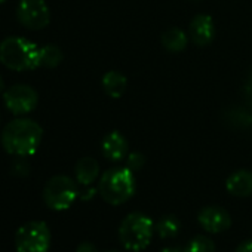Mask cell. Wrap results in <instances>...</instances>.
Returning a JSON list of instances; mask_svg holds the SVG:
<instances>
[{
	"mask_svg": "<svg viewBox=\"0 0 252 252\" xmlns=\"http://www.w3.org/2000/svg\"><path fill=\"white\" fill-rule=\"evenodd\" d=\"M234 252H252V240H245L242 242L236 249Z\"/></svg>",
	"mask_w": 252,
	"mask_h": 252,
	"instance_id": "obj_22",
	"label": "cell"
},
{
	"mask_svg": "<svg viewBox=\"0 0 252 252\" xmlns=\"http://www.w3.org/2000/svg\"><path fill=\"white\" fill-rule=\"evenodd\" d=\"M187 43L189 37L181 29L171 27L162 34V45L169 52H181L187 48Z\"/></svg>",
	"mask_w": 252,
	"mask_h": 252,
	"instance_id": "obj_14",
	"label": "cell"
},
{
	"mask_svg": "<svg viewBox=\"0 0 252 252\" xmlns=\"http://www.w3.org/2000/svg\"><path fill=\"white\" fill-rule=\"evenodd\" d=\"M189 34L190 39L197 45V46H206L214 40L215 36V24L214 20L209 15H196L189 27Z\"/></svg>",
	"mask_w": 252,
	"mask_h": 252,
	"instance_id": "obj_10",
	"label": "cell"
},
{
	"mask_svg": "<svg viewBox=\"0 0 252 252\" xmlns=\"http://www.w3.org/2000/svg\"><path fill=\"white\" fill-rule=\"evenodd\" d=\"M126 85H128V80L119 71H108L102 77L104 91L111 98H120L126 89Z\"/></svg>",
	"mask_w": 252,
	"mask_h": 252,
	"instance_id": "obj_15",
	"label": "cell"
},
{
	"mask_svg": "<svg viewBox=\"0 0 252 252\" xmlns=\"http://www.w3.org/2000/svg\"><path fill=\"white\" fill-rule=\"evenodd\" d=\"M17 17L29 30H42L51 23V11L45 0H21L17 8Z\"/></svg>",
	"mask_w": 252,
	"mask_h": 252,
	"instance_id": "obj_8",
	"label": "cell"
},
{
	"mask_svg": "<svg viewBox=\"0 0 252 252\" xmlns=\"http://www.w3.org/2000/svg\"><path fill=\"white\" fill-rule=\"evenodd\" d=\"M76 252H98L96 246L91 242H82L77 248H76Z\"/></svg>",
	"mask_w": 252,
	"mask_h": 252,
	"instance_id": "obj_21",
	"label": "cell"
},
{
	"mask_svg": "<svg viewBox=\"0 0 252 252\" xmlns=\"http://www.w3.org/2000/svg\"><path fill=\"white\" fill-rule=\"evenodd\" d=\"M6 2V0H0V5H2V3H5Z\"/></svg>",
	"mask_w": 252,
	"mask_h": 252,
	"instance_id": "obj_25",
	"label": "cell"
},
{
	"mask_svg": "<svg viewBox=\"0 0 252 252\" xmlns=\"http://www.w3.org/2000/svg\"><path fill=\"white\" fill-rule=\"evenodd\" d=\"M0 61L14 71H30L40 67V48L24 37H8L0 43Z\"/></svg>",
	"mask_w": 252,
	"mask_h": 252,
	"instance_id": "obj_2",
	"label": "cell"
},
{
	"mask_svg": "<svg viewBox=\"0 0 252 252\" xmlns=\"http://www.w3.org/2000/svg\"><path fill=\"white\" fill-rule=\"evenodd\" d=\"M144 162H146L144 156H143L141 153H138V152L131 153V155L128 156V168H129L132 172H134V171H140V169L144 166Z\"/></svg>",
	"mask_w": 252,
	"mask_h": 252,
	"instance_id": "obj_20",
	"label": "cell"
},
{
	"mask_svg": "<svg viewBox=\"0 0 252 252\" xmlns=\"http://www.w3.org/2000/svg\"><path fill=\"white\" fill-rule=\"evenodd\" d=\"M160 252H184V249L177 248V246H168V248H163Z\"/></svg>",
	"mask_w": 252,
	"mask_h": 252,
	"instance_id": "obj_23",
	"label": "cell"
},
{
	"mask_svg": "<svg viewBox=\"0 0 252 252\" xmlns=\"http://www.w3.org/2000/svg\"><path fill=\"white\" fill-rule=\"evenodd\" d=\"M74 174H76V180L79 184L88 187L91 186L99 174V165L94 158H82L74 168Z\"/></svg>",
	"mask_w": 252,
	"mask_h": 252,
	"instance_id": "obj_13",
	"label": "cell"
},
{
	"mask_svg": "<svg viewBox=\"0 0 252 252\" xmlns=\"http://www.w3.org/2000/svg\"><path fill=\"white\" fill-rule=\"evenodd\" d=\"M184 252H215V245L206 236H196L187 243Z\"/></svg>",
	"mask_w": 252,
	"mask_h": 252,
	"instance_id": "obj_18",
	"label": "cell"
},
{
	"mask_svg": "<svg viewBox=\"0 0 252 252\" xmlns=\"http://www.w3.org/2000/svg\"><path fill=\"white\" fill-rule=\"evenodd\" d=\"M6 108L14 114H27L39 104V94L34 88L18 83L8 88L3 94Z\"/></svg>",
	"mask_w": 252,
	"mask_h": 252,
	"instance_id": "obj_7",
	"label": "cell"
},
{
	"mask_svg": "<svg viewBox=\"0 0 252 252\" xmlns=\"http://www.w3.org/2000/svg\"><path fill=\"white\" fill-rule=\"evenodd\" d=\"M101 150L105 159L111 162H119L128 155L129 147H128V141H126V138L120 132L113 131L108 135H105V138L102 140Z\"/></svg>",
	"mask_w": 252,
	"mask_h": 252,
	"instance_id": "obj_11",
	"label": "cell"
},
{
	"mask_svg": "<svg viewBox=\"0 0 252 252\" xmlns=\"http://www.w3.org/2000/svg\"><path fill=\"white\" fill-rule=\"evenodd\" d=\"M43 137L42 126L27 117L11 120L2 132L5 152L17 158H27L36 153Z\"/></svg>",
	"mask_w": 252,
	"mask_h": 252,
	"instance_id": "obj_1",
	"label": "cell"
},
{
	"mask_svg": "<svg viewBox=\"0 0 252 252\" xmlns=\"http://www.w3.org/2000/svg\"><path fill=\"white\" fill-rule=\"evenodd\" d=\"M227 191L234 197H248L252 194V172L240 169L233 172L225 181Z\"/></svg>",
	"mask_w": 252,
	"mask_h": 252,
	"instance_id": "obj_12",
	"label": "cell"
},
{
	"mask_svg": "<svg viewBox=\"0 0 252 252\" xmlns=\"http://www.w3.org/2000/svg\"><path fill=\"white\" fill-rule=\"evenodd\" d=\"M12 174L17 177H27L30 174V165L24 158H18L12 163Z\"/></svg>",
	"mask_w": 252,
	"mask_h": 252,
	"instance_id": "obj_19",
	"label": "cell"
},
{
	"mask_svg": "<svg viewBox=\"0 0 252 252\" xmlns=\"http://www.w3.org/2000/svg\"><path fill=\"white\" fill-rule=\"evenodd\" d=\"M98 193L102 200L110 205H122L128 202L135 193L134 172L128 166L105 171L99 178Z\"/></svg>",
	"mask_w": 252,
	"mask_h": 252,
	"instance_id": "obj_3",
	"label": "cell"
},
{
	"mask_svg": "<svg viewBox=\"0 0 252 252\" xmlns=\"http://www.w3.org/2000/svg\"><path fill=\"white\" fill-rule=\"evenodd\" d=\"M197 221L205 231L212 234L222 233L231 225L230 214L221 206H205L197 214Z\"/></svg>",
	"mask_w": 252,
	"mask_h": 252,
	"instance_id": "obj_9",
	"label": "cell"
},
{
	"mask_svg": "<svg viewBox=\"0 0 252 252\" xmlns=\"http://www.w3.org/2000/svg\"><path fill=\"white\" fill-rule=\"evenodd\" d=\"M51 230L43 221H30L21 225L15 234L17 252H48Z\"/></svg>",
	"mask_w": 252,
	"mask_h": 252,
	"instance_id": "obj_6",
	"label": "cell"
},
{
	"mask_svg": "<svg viewBox=\"0 0 252 252\" xmlns=\"http://www.w3.org/2000/svg\"><path fill=\"white\" fill-rule=\"evenodd\" d=\"M155 234L153 220L143 212H132L126 215L119 227V240L125 249L140 252L146 249Z\"/></svg>",
	"mask_w": 252,
	"mask_h": 252,
	"instance_id": "obj_4",
	"label": "cell"
},
{
	"mask_svg": "<svg viewBox=\"0 0 252 252\" xmlns=\"http://www.w3.org/2000/svg\"><path fill=\"white\" fill-rule=\"evenodd\" d=\"M3 91H5V80L2 76H0V94H2Z\"/></svg>",
	"mask_w": 252,
	"mask_h": 252,
	"instance_id": "obj_24",
	"label": "cell"
},
{
	"mask_svg": "<svg viewBox=\"0 0 252 252\" xmlns=\"http://www.w3.org/2000/svg\"><path fill=\"white\" fill-rule=\"evenodd\" d=\"M108 252H117V251H108Z\"/></svg>",
	"mask_w": 252,
	"mask_h": 252,
	"instance_id": "obj_26",
	"label": "cell"
},
{
	"mask_svg": "<svg viewBox=\"0 0 252 252\" xmlns=\"http://www.w3.org/2000/svg\"><path fill=\"white\" fill-rule=\"evenodd\" d=\"M181 222L175 215H163L156 224H155V231L158 233L159 237L162 239H172L180 233Z\"/></svg>",
	"mask_w": 252,
	"mask_h": 252,
	"instance_id": "obj_16",
	"label": "cell"
},
{
	"mask_svg": "<svg viewBox=\"0 0 252 252\" xmlns=\"http://www.w3.org/2000/svg\"><path fill=\"white\" fill-rule=\"evenodd\" d=\"M63 58H64L63 51L57 45H45L43 48H40V65L43 67L48 68L58 67Z\"/></svg>",
	"mask_w": 252,
	"mask_h": 252,
	"instance_id": "obj_17",
	"label": "cell"
},
{
	"mask_svg": "<svg viewBox=\"0 0 252 252\" xmlns=\"http://www.w3.org/2000/svg\"><path fill=\"white\" fill-rule=\"evenodd\" d=\"M79 196L77 184L67 175H55L48 180L43 189V200L54 211L68 209Z\"/></svg>",
	"mask_w": 252,
	"mask_h": 252,
	"instance_id": "obj_5",
	"label": "cell"
}]
</instances>
